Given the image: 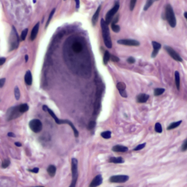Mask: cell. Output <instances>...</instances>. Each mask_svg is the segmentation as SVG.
I'll return each mask as SVG.
<instances>
[{
    "instance_id": "1",
    "label": "cell",
    "mask_w": 187,
    "mask_h": 187,
    "mask_svg": "<svg viewBox=\"0 0 187 187\" xmlns=\"http://www.w3.org/2000/svg\"><path fill=\"white\" fill-rule=\"evenodd\" d=\"M42 109H43L45 111H46V112H48V113L51 116V117L55 120L56 123L57 124H66L69 125V126H71V128L72 129L73 132H74V135H75V136L76 138L78 137V135H79V132H78V131L77 130V129L75 128V126L73 125V124H72L70 121H68V120H61V119H59V118H58V117L56 116L55 113H54L53 111H51L50 109H49L47 107V105H43Z\"/></svg>"
},
{
    "instance_id": "2",
    "label": "cell",
    "mask_w": 187,
    "mask_h": 187,
    "mask_svg": "<svg viewBox=\"0 0 187 187\" xmlns=\"http://www.w3.org/2000/svg\"><path fill=\"white\" fill-rule=\"evenodd\" d=\"M101 23V28H102V37L104 40V43L105 46L108 48H112V42H111V35H110V31L108 24L105 23L104 19H101L100 21Z\"/></svg>"
},
{
    "instance_id": "3",
    "label": "cell",
    "mask_w": 187,
    "mask_h": 187,
    "mask_svg": "<svg viewBox=\"0 0 187 187\" xmlns=\"http://www.w3.org/2000/svg\"><path fill=\"white\" fill-rule=\"evenodd\" d=\"M165 16L167 22L171 27H175L176 26V18L173 12V7L170 5H167L165 7Z\"/></svg>"
},
{
    "instance_id": "4",
    "label": "cell",
    "mask_w": 187,
    "mask_h": 187,
    "mask_svg": "<svg viewBox=\"0 0 187 187\" xmlns=\"http://www.w3.org/2000/svg\"><path fill=\"white\" fill-rule=\"evenodd\" d=\"M9 42H10V50H9L10 51L16 49L18 47V44H19L18 35L17 33V31H16L15 28L14 26L12 27V31H11L10 36Z\"/></svg>"
},
{
    "instance_id": "5",
    "label": "cell",
    "mask_w": 187,
    "mask_h": 187,
    "mask_svg": "<svg viewBox=\"0 0 187 187\" xmlns=\"http://www.w3.org/2000/svg\"><path fill=\"white\" fill-rule=\"evenodd\" d=\"M72 183L69 187H75L77 178H78V172H77V160L75 158L72 159Z\"/></svg>"
},
{
    "instance_id": "6",
    "label": "cell",
    "mask_w": 187,
    "mask_h": 187,
    "mask_svg": "<svg viewBox=\"0 0 187 187\" xmlns=\"http://www.w3.org/2000/svg\"><path fill=\"white\" fill-rule=\"evenodd\" d=\"M21 114L22 113L19 111L18 106L12 107L7 112V121H10V120H13V119L18 118V117H19L21 116Z\"/></svg>"
},
{
    "instance_id": "7",
    "label": "cell",
    "mask_w": 187,
    "mask_h": 187,
    "mask_svg": "<svg viewBox=\"0 0 187 187\" xmlns=\"http://www.w3.org/2000/svg\"><path fill=\"white\" fill-rule=\"evenodd\" d=\"M29 126L31 130L35 133L41 132L42 129V124L39 119H32V121H29Z\"/></svg>"
},
{
    "instance_id": "8",
    "label": "cell",
    "mask_w": 187,
    "mask_h": 187,
    "mask_svg": "<svg viewBox=\"0 0 187 187\" xmlns=\"http://www.w3.org/2000/svg\"><path fill=\"white\" fill-rule=\"evenodd\" d=\"M118 9H119V4H118V2H117L116 3V5H114V7H113L111 10H110L108 12V13L106 14V18H105V23L108 25L110 23H111V21H112V19H113V16H114V15L115 14H116V13L118 12Z\"/></svg>"
},
{
    "instance_id": "9",
    "label": "cell",
    "mask_w": 187,
    "mask_h": 187,
    "mask_svg": "<svg viewBox=\"0 0 187 187\" xmlns=\"http://www.w3.org/2000/svg\"><path fill=\"white\" fill-rule=\"evenodd\" d=\"M129 180V176L126 175H113L110 178V182L111 183H124Z\"/></svg>"
},
{
    "instance_id": "10",
    "label": "cell",
    "mask_w": 187,
    "mask_h": 187,
    "mask_svg": "<svg viewBox=\"0 0 187 187\" xmlns=\"http://www.w3.org/2000/svg\"><path fill=\"white\" fill-rule=\"evenodd\" d=\"M165 50H166L167 52L168 53V54L174 60H175L177 62H182L183 61L182 58L179 56L178 54L176 53V51L174 49L170 48V47H169V46H165Z\"/></svg>"
},
{
    "instance_id": "11",
    "label": "cell",
    "mask_w": 187,
    "mask_h": 187,
    "mask_svg": "<svg viewBox=\"0 0 187 187\" xmlns=\"http://www.w3.org/2000/svg\"><path fill=\"white\" fill-rule=\"evenodd\" d=\"M118 44L128 45V46H138L140 45V42L135 40H130V39H125V40H118Z\"/></svg>"
},
{
    "instance_id": "12",
    "label": "cell",
    "mask_w": 187,
    "mask_h": 187,
    "mask_svg": "<svg viewBox=\"0 0 187 187\" xmlns=\"http://www.w3.org/2000/svg\"><path fill=\"white\" fill-rule=\"evenodd\" d=\"M102 176L101 175H97L96 177H94V178L92 180L89 184V187H97L99 185H101L102 183Z\"/></svg>"
},
{
    "instance_id": "13",
    "label": "cell",
    "mask_w": 187,
    "mask_h": 187,
    "mask_svg": "<svg viewBox=\"0 0 187 187\" xmlns=\"http://www.w3.org/2000/svg\"><path fill=\"white\" fill-rule=\"evenodd\" d=\"M152 45L153 48V50L152 54H151V57L152 58H155L157 56V54H158V52H159V50L161 48L162 45H161L160 43L156 41L152 42Z\"/></svg>"
},
{
    "instance_id": "14",
    "label": "cell",
    "mask_w": 187,
    "mask_h": 187,
    "mask_svg": "<svg viewBox=\"0 0 187 187\" xmlns=\"http://www.w3.org/2000/svg\"><path fill=\"white\" fill-rule=\"evenodd\" d=\"M39 27H40V23L38 22L32 30L31 35H30V40L31 41L35 40V38L37 37V35L38 34V32H39Z\"/></svg>"
},
{
    "instance_id": "15",
    "label": "cell",
    "mask_w": 187,
    "mask_h": 187,
    "mask_svg": "<svg viewBox=\"0 0 187 187\" xmlns=\"http://www.w3.org/2000/svg\"><path fill=\"white\" fill-rule=\"evenodd\" d=\"M72 49L75 54H79L83 50V45L79 42H75L72 45Z\"/></svg>"
},
{
    "instance_id": "16",
    "label": "cell",
    "mask_w": 187,
    "mask_h": 187,
    "mask_svg": "<svg viewBox=\"0 0 187 187\" xmlns=\"http://www.w3.org/2000/svg\"><path fill=\"white\" fill-rule=\"evenodd\" d=\"M112 151L114 152H126L128 151V148L121 145H116L112 148Z\"/></svg>"
},
{
    "instance_id": "17",
    "label": "cell",
    "mask_w": 187,
    "mask_h": 187,
    "mask_svg": "<svg viewBox=\"0 0 187 187\" xmlns=\"http://www.w3.org/2000/svg\"><path fill=\"white\" fill-rule=\"evenodd\" d=\"M149 99V95L146 94H140L137 97V102L138 103H145Z\"/></svg>"
},
{
    "instance_id": "18",
    "label": "cell",
    "mask_w": 187,
    "mask_h": 187,
    "mask_svg": "<svg viewBox=\"0 0 187 187\" xmlns=\"http://www.w3.org/2000/svg\"><path fill=\"white\" fill-rule=\"evenodd\" d=\"M24 81H25V83L29 86H31L32 84V72L29 70H28L26 72V75L24 77Z\"/></svg>"
},
{
    "instance_id": "19",
    "label": "cell",
    "mask_w": 187,
    "mask_h": 187,
    "mask_svg": "<svg viewBox=\"0 0 187 187\" xmlns=\"http://www.w3.org/2000/svg\"><path fill=\"white\" fill-rule=\"evenodd\" d=\"M109 162L111 163H114V164H121V163H124V159L123 158L121 157H111L109 159Z\"/></svg>"
},
{
    "instance_id": "20",
    "label": "cell",
    "mask_w": 187,
    "mask_h": 187,
    "mask_svg": "<svg viewBox=\"0 0 187 187\" xmlns=\"http://www.w3.org/2000/svg\"><path fill=\"white\" fill-rule=\"evenodd\" d=\"M101 7H102L101 5H99V6L98 7L97 11L95 12V13H94V15L93 17H92V23H93V26H95V24H96V23H97V18H98V16H99V14L100 10H101Z\"/></svg>"
},
{
    "instance_id": "21",
    "label": "cell",
    "mask_w": 187,
    "mask_h": 187,
    "mask_svg": "<svg viewBox=\"0 0 187 187\" xmlns=\"http://www.w3.org/2000/svg\"><path fill=\"white\" fill-rule=\"evenodd\" d=\"M48 173L50 176V177H54L56 175V168L54 165H49V167L47 169Z\"/></svg>"
},
{
    "instance_id": "22",
    "label": "cell",
    "mask_w": 187,
    "mask_h": 187,
    "mask_svg": "<svg viewBox=\"0 0 187 187\" xmlns=\"http://www.w3.org/2000/svg\"><path fill=\"white\" fill-rule=\"evenodd\" d=\"M175 85L177 87V89H180V74L178 71L175 72Z\"/></svg>"
},
{
    "instance_id": "23",
    "label": "cell",
    "mask_w": 187,
    "mask_h": 187,
    "mask_svg": "<svg viewBox=\"0 0 187 187\" xmlns=\"http://www.w3.org/2000/svg\"><path fill=\"white\" fill-rule=\"evenodd\" d=\"M182 123V121H176V122H173V123H171L167 127V129L168 130H171V129H175L176 127H178L179 125Z\"/></svg>"
},
{
    "instance_id": "24",
    "label": "cell",
    "mask_w": 187,
    "mask_h": 187,
    "mask_svg": "<svg viewBox=\"0 0 187 187\" xmlns=\"http://www.w3.org/2000/svg\"><path fill=\"white\" fill-rule=\"evenodd\" d=\"M18 108H19V111L21 112V113H26V111L29 110V105L27 104H21L18 106Z\"/></svg>"
},
{
    "instance_id": "25",
    "label": "cell",
    "mask_w": 187,
    "mask_h": 187,
    "mask_svg": "<svg viewBox=\"0 0 187 187\" xmlns=\"http://www.w3.org/2000/svg\"><path fill=\"white\" fill-rule=\"evenodd\" d=\"M111 59V54L108 51H105L104 54V57H103V62H104V65H107V64L108 63L109 60Z\"/></svg>"
},
{
    "instance_id": "26",
    "label": "cell",
    "mask_w": 187,
    "mask_h": 187,
    "mask_svg": "<svg viewBox=\"0 0 187 187\" xmlns=\"http://www.w3.org/2000/svg\"><path fill=\"white\" fill-rule=\"evenodd\" d=\"M165 89H162V88H156L154 89V91H153V94L154 96H159L161 94H162L164 92H165Z\"/></svg>"
},
{
    "instance_id": "27",
    "label": "cell",
    "mask_w": 187,
    "mask_h": 187,
    "mask_svg": "<svg viewBox=\"0 0 187 187\" xmlns=\"http://www.w3.org/2000/svg\"><path fill=\"white\" fill-rule=\"evenodd\" d=\"M116 87H117V89H118V91H125L126 85H125V83H123V82H119V83H117Z\"/></svg>"
},
{
    "instance_id": "28",
    "label": "cell",
    "mask_w": 187,
    "mask_h": 187,
    "mask_svg": "<svg viewBox=\"0 0 187 187\" xmlns=\"http://www.w3.org/2000/svg\"><path fill=\"white\" fill-rule=\"evenodd\" d=\"M101 136L104 139H110L111 138V131H105L101 133Z\"/></svg>"
},
{
    "instance_id": "29",
    "label": "cell",
    "mask_w": 187,
    "mask_h": 187,
    "mask_svg": "<svg viewBox=\"0 0 187 187\" xmlns=\"http://www.w3.org/2000/svg\"><path fill=\"white\" fill-rule=\"evenodd\" d=\"M14 94H15V97L17 100H18L20 99V97H21V93H20V90L18 89V86H16L14 89Z\"/></svg>"
},
{
    "instance_id": "30",
    "label": "cell",
    "mask_w": 187,
    "mask_h": 187,
    "mask_svg": "<svg viewBox=\"0 0 187 187\" xmlns=\"http://www.w3.org/2000/svg\"><path fill=\"white\" fill-rule=\"evenodd\" d=\"M153 2H154V0H147V2H146V5H145V7L143 8V10H144L145 11H146L149 7L152 5Z\"/></svg>"
},
{
    "instance_id": "31",
    "label": "cell",
    "mask_w": 187,
    "mask_h": 187,
    "mask_svg": "<svg viewBox=\"0 0 187 187\" xmlns=\"http://www.w3.org/2000/svg\"><path fill=\"white\" fill-rule=\"evenodd\" d=\"M155 131L157 133H162V126L160 123H156L155 125Z\"/></svg>"
},
{
    "instance_id": "32",
    "label": "cell",
    "mask_w": 187,
    "mask_h": 187,
    "mask_svg": "<svg viewBox=\"0 0 187 187\" xmlns=\"http://www.w3.org/2000/svg\"><path fill=\"white\" fill-rule=\"evenodd\" d=\"M56 11V9H53V10L51 11V13H50L49 15V17H48V21H47V23H46V26H45V28H47V26H48V24L50 23V22L51 21V19H52V18H53V16H54V13H55Z\"/></svg>"
},
{
    "instance_id": "33",
    "label": "cell",
    "mask_w": 187,
    "mask_h": 187,
    "mask_svg": "<svg viewBox=\"0 0 187 187\" xmlns=\"http://www.w3.org/2000/svg\"><path fill=\"white\" fill-rule=\"evenodd\" d=\"M10 164V161L8 159H5L2 162V168H7V167H9Z\"/></svg>"
},
{
    "instance_id": "34",
    "label": "cell",
    "mask_w": 187,
    "mask_h": 187,
    "mask_svg": "<svg viewBox=\"0 0 187 187\" xmlns=\"http://www.w3.org/2000/svg\"><path fill=\"white\" fill-rule=\"evenodd\" d=\"M27 34H28V29H25L22 32V33H21V40L22 41H23V40L26 39Z\"/></svg>"
},
{
    "instance_id": "35",
    "label": "cell",
    "mask_w": 187,
    "mask_h": 187,
    "mask_svg": "<svg viewBox=\"0 0 187 187\" xmlns=\"http://www.w3.org/2000/svg\"><path fill=\"white\" fill-rule=\"evenodd\" d=\"M111 27H112V29L114 32L116 33H118L120 31V26L117 25V24H112L111 25Z\"/></svg>"
},
{
    "instance_id": "36",
    "label": "cell",
    "mask_w": 187,
    "mask_h": 187,
    "mask_svg": "<svg viewBox=\"0 0 187 187\" xmlns=\"http://www.w3.org/2000/svg\"><path fill=\"white\" fill-rule=\"evenodd\" d=\"M146 143H143V144L138 145L137 147H135V148H134V151H140V150L143 149V148L146 146Z\"/></svg>"
},
{
    "instance_id": "37",
    "label": "cell",
    "mask_w": 187,
    "mask_h": 187,
    "mask_svg": "<svg viewBox=\"0 0 187 187\" xmlns=\"http://www.w3.org/2000/svg\"><path fill=\"white\" fill-rule=\"evenodd\" d=\"M95 126H96V123H95V121H90L89 122V124L88 125V129L91 130V129H93L94 127H95Z\"/></svg>"
},
{
    "instance_id": "38",
    "label": "cell",
    "mask_w": 187,
    "mask_h": 187,
    "mask_svg": "<svg viewBox=\"0 0 187 187\" xmlns=\"http://www.w3.org/2000/svg\"><path fill=\"white\" fill-rule=\"evenodd\" d=\"M111 59V61H112V62H119V60H120L117 56H113V55L111 56V59Z\"/></svg>"
},
{
    "instance_id": "39",
    "label": "cell",
    "mask_w": 187,
    "mask_h": 187,
    "mask_svg": "<svg viewBox=\"0 0 187 187\" xmlns=\"http://www.w3.org/2000/svg\"><path fill=\"white\" fill-rule=\"evenodd\" d=\"M136 2H137V0H131L130 1V10H134L135 4H136Z\"/></svg>"
},
{
    "instance_id": "40",
    "label": "cell",
    "mask_w": 187,
    "mask_h": 187,
    "mask_svg": "<svg viewBox=\"0 0 187 187\" xmlns=\"http://www.w3.org/2000/svg\"><path fill=\"white\" fill-rule=\"evenodd\" d=\"M181 150H182V151H185L187 150V139L185 140V142L183 143V145L181 146Z\"/></svg>"
},
{
    "instance_id": "41",
    "label": "cell",
    "mask_w": 187,
    "mask_h": 187,
    "mask_svg": "<svg viewBox=\"0 0 187 187\" xmlns=\"http://www.w3.org/2000/svg\"><path fill=\"white\" fill-rule=\"evenodd\" d=\"M127 62L129 64H134L135 62V59L133 57H129V58L127 59Z\"/></svg>"
},
{
    "instance_id": "42",
    "label": "cell",
    "mask_w": 187,
    "mask_h": 187,
    "mask_svg": "<svg viewBox=\"0 0 187 187\" xmlns=\"http://www.w3.org/2000/svg\"><path fill=\"white\" fill-rule=\"evenodd\" d=\"M5 81H6V79L5 78H1L0 79V88L3 87L5 83Z\"/></svg>"
},
{
    "instance_id": "43",
    "label": "cell",
    "mask_w": 187,
    "mask_h": 187,
    "mask_svg": "<svg viewBox=\"0 0 187 187\" xmlns=\"http://www.w3.org/2000/svg\"><path fill=\"white\" fill-rule=\"evenodd\" d=\"M29 171H31V172H32V173H37L38 172H39V168H37V167H35L34 169H32V170H29Z\"/></svg>"
},
{
    "instance_id": "44",
    "label": "cell",
    "mask_w": 187,
    "mask_h": 187,
    "mask_svg": "<svg viewBox=\"0 0 187 187\" xmlns=\"http://www.w3.org/2000/svg\"><path fill=\"white\" fill-rule=\"evenodd\" d=\"M5 62H6V59H5V58H4V57L0 58V66L2 65Z\"/></svg>"
},
{
    "instance_id": "45",
    "label": "cell",
    "mask_w": 187,
    "mask_h": 187,
    "mask_svg": "<svg viewBox=\"0 0 187 187\" xmlns=\"http://www.w3.org/2000/svg\"><path fill=\"white\" fill-rule=\"evenodd\" d=\"M75 3H76V8L78 9L80 7V0H75Z\"/></svg>"
},
{
    "instance_id": "46",
    "label": "cell",
    "mask_w": 187,
    "mask_h": 187,
    "mask_svg": "<svg viewBox=\"0 0 187 187\" xmlns=\"http://www.w3.org/2000/svg\"><path fill=\"white\" fill-rule=\"evenodd\" d=\"M7 135H8L9 137H13V138H15V134L13 133V132H9V133L7 134Z\"/></svg>"
},
{
    "instance_id": "47",
    "label": "cell",
    "mask_w": 187,
    "mask_h": 187,
    "mask_svg": "<svg viewBox=\"0 0 187 187\" xmlns=\"http://www.w3.org/2000/svg\"><path fill=\"white\" fill-rule=\"evenodd\" d=\"M15 145L16 146H18V147H21V143H18V142H15Z\"/></svg>"
},
{
    "instance_id": "48",
    "label": "cell",
    "mask_w": 187,
    "mask_h": 187,
    "mask_svg": "<svg viewBox=\"0 0 187 187\" xmlns=\"http://www.w3.org/2000/svg\"><path fill=\"white\" fill-rule=\"evenodd\" d=\"M28 59H29V56H28V55H26L25 56V61L28 62Z\"/></svg>"
},
{
    "instance_id": "49",
    "label": "cell",
    "mask_w": 187,
    "mask_h": 187,
    "mask_svg": "<svg viewBox=\"0 0 187 187\" xmlns=\"http://www.w3.org/2000/svg\"><path fill=\"white\" fill-rule=\"evenodd\" d=\"M184 17L186 18V19L187 20V12H186V13H184Z\"/></svg>"
},
{
    "instance_id": "50",
    "label": "cell",
    "mask_w": 187,
    "mask_h": 187,
    "mask_svg": "<svg viewBox=\"0 0 187 187\" xmlns=\"http://www.w3.org/2000/svg\"><path fill=\"white\" fill-rule=\"evenodd\" d=\"M36 187H44V186H36Z\"/></svg>"
},
{
    "instance_id": "51",
    "label": "cell",
    "mask_w": 187,
    "mask_h": 187,
    "mask_svg": "<svg viewBox=\"0 0 187 187\" xmlns=\"http://www.w3.org/2000/svg\"><path fill=\"white\" fill-rule=\"evenodd\" d=\"M119 187H123V186H119Z\"/></svg>"
}]
</instances>
